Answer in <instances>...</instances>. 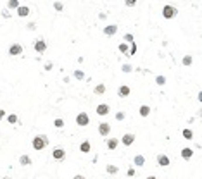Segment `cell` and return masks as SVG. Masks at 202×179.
Instances as JSON below:
<instances>
[{
    "label": "cell",
    "instance_id": "6da1fadb",
    "mask_svg": "<svg viewBox=\"0 0 202 179\" xmlns=\"http://www.w3.org/2000/svg\"><path fill=\"white\" fill-rule=\"evenodd\" d=\"M47 145H49V138H47L45 134H38V136H35V138H33V141H31V146H33L37 152L43 150Z\"/></svg>",
    "mask_w": 202,
    "mask_h": 179
},
{
    "label": "cell",
    "instance_id": "7a4b0ae2",
    "mask_svg": "<svg viewBox=\"0 0 202 179\" xmlns=\"http://www.w3.org/2000/svg\"><path fill=\"white\" fill-rule=\"evenodd\" d=\"M76 124L80 126V127H85V126L90 124V117H88V114H87V112H80V114L76 115Z\"/></svg>",
    "mask_w": 202,
    "mask_h": 179
},
{
    "label": "cell",
    "instance_id": "3957f363",
    "mask_svg": "<svg viewBox=\"0 0 202 179\" xmlns=\"http://www.w3.org/2000/svg\"><path fill=\"white\" fill-rule=\"evenodd\" d=\"M52 159L57 162H62L66 159V150L64 148H61V146H55L54 150H52Z\"/></svg>",
    "mask_w": 202,
    "mask_h": 179
},
{
    "label": "cell",
    "instance_id": "277c9868",
    "mask_svg": "<svg viewBox=\"0 0 202 179\" xmlns=\"http://www.w3.org/2000/svg\"><path fill=\"white\" fill-rule=\"evenodd\" d=\"M176 7H173V5H164L163 7V17L164 19H173L176 16Z\"/></svg>",
    "mask_w": 202,
    "mask_h": 179
},
{
    "label": "cell",
    "instance_id": "5b68a950",
    "mask_svg": "<svg viewBox=\"0 0 202 179\" xmlns=\"http://www.w3.org/2000/svg\"><path fill=\"white\" fill-rule=\"evenodd\" d=\"M33 48L37 50V54H43V52L47 50V43H45V40H37V41L33 43Z\"/></svg>",
    "mask_w": 202,
    "mask_h": 179
},
{
    "label": "cell",
    "instance_id": "8992f818",
    "mask_svg": "<svg viewBox=\"0 0 202 179\" xmlns=\"http://www.w3.org/2000/svg\"><path fill=\"white\" fill-rule=\"evenodd\" d=\"M109 133H111V124L109 122H100V124H99V134H100V136L106 138Z\"/></svg>",
    "mask_w": 202,
    "mask_h": 179
},
{
    "label": "cell",
    "instance_id": "52a82bcc",
    "mask_svg": "<svg viewBox=\"0 0 202 179\" xmlns=\"http://www.w3.org/2000/svg\"><path fill=\"white\" fill-rule=\"evenodd\" d=\"M23 54V45L21 43H12L9 47V55H21Z\"/></svg>",
    "mask_w": 202,
    "mask_h": 179
},
{
    "label": "cell",
    "instance_id": "ba28073f",
    "mask_svg": "<svg viewBox=\"0 0 202 179\" xmlns=\"http://www.w3.org/2000/svg\"><path fill=\"white\" fill-rule=\"evenodd\" d=\"M121 143L125 145V146H130V145L135 143V134L133 133H126V134H123V138H121Z\"/></svg>",
    "mask_w": 202,
    "mask_h": 179
},
{
    "label": "cell",
    "instance_id": "9c48e42d",
    "mask_svg": "<svg viewBox=\"0 0 202 179\" xmlns=\"http://www.w3.org/2000/svg\"><path fill=\"white\" fill-rule=\"evenodd\" d=\"M157 164H159L161 167H168V165L171 164V160H169V157H168V155L159 153V155H157Z\"/></svg>",
    "mask_w": 202,
    "mask_h": 179
},
{
    "label": "cell",
    "instance_id": "30bf717a",
    "mask_svg": "<svg viewBox=\"0 0 202 179\" xmlns=\"http://www.w3.org/2000/svg\"><path fill=\"white\" fill-rule=\"evenodd\" d=\"M95 110H97V114H99V115H107V114H109V110H111V107L107 105V103H99Z\"/></svg>",
    "mask_w": 202,
    "mask_h": 179
},
{
    "label": "cell",
    "instance_id": "8fae6325",
    "mask_svg": "<svg viewBox=\"0 0 202 179\" xmlns=\"http://www.w3.org/2000/svg\"><path fill=\"white\" fill-rule=\"evenodd\" d=\"M118 33V26L116 24H111V26H106L104 28V35L106 36H114Z\"/></svg>",
    "mask_w": 202,
    "mask_h": 179
},
{
    "label": "cell",
    "instance_id": "7c38bea8",
    "mask_svg": "<svg viewBox=\"0 0 202 179\" xmlns=\"http://www.w3.org/2000/svg\"><path fill=\"white\" fill-rule=\"evenodd\" d=\"M18 16L19 17H28V16H30V7H28V5H19Z\"/></svg>",
    "mask_w": 202,
    "mask_h": 179
},
{
    "label": "cell",
    "instance_id": "4fadbf2b",
    "mask_svg": "<svg viewBox=\"0 0 202 179\" xmlns=\"http://www.w3.org/2000/svg\"><path fill=\"white\" fill-rule=\"evenodd\" d=\"M130 93H131V90H130V86H126V85H123V86L118 88V95H119V96H128Z\"/></svg>",
    "mask_w": 202,
    "mask_h": 179
},
{
    "label": "cell",
    "instance_id": "5bb4252c",
    "mask_svg": "<svg viewBox=\"0 0 202 179\" xmlns=\"http://www.w3.org/2000/svg\"><path fill=\"white\" fill-rule=\"evenodd\" d=\"M182 157H183L185 160H190V159L194 157V150H192V148H188V146L183 148V150H182Z\"/></svg>",
    "mask_w": 202,
    "mask_h": 179
},
{
    "label": "cell",
    "instance_id": "9a60e30c",
    "mask_svg": "<svg viewBox=\"0 0 202 179\" xmlns=\"http://www.w3.org/2000/svg\"><path fill=\"white\" fill-rule=\"evenodd\" d=\"M118 145H119V140H118V138H109V140H107V148H109V150H116Z\"/></svg>",
    "mask_w": 202,
    "mask_h": 179
},
{
    "label": "cell",
    "instance_id": "2e32d148",
    "mask_svg": "<svg viewBox=\"0 0 202 179\" xmlns=\"http://www.w3.org/2000/svg\"><path fill=\"white\" fill-rule=\"evenodd\" d=\"M106 172H109V174H112V176H114V174H118V172H119V169H118V165L107 164V165H106Z\"/></svg>",
    "mask_w": 202,
    "mask_h": 179
},
{
    "label": "cell",
    "instance_id": "e0dca14e",
    "mask_svg": "<svg viewBox=\"0 0 202 179\" xmlns=\"http://www.w3.org/2000/svg\"><path fill=\"white\" fill-rule=\"evenodd\" d=\"M93 93H95V95H104V93H106V85H104V83L97 85L95 90H93Z\"/></svg>",
    "mask_w": 202,
    "mask_h": 179
},
{
    "label": "cell",
    "instance_id": "ac0fdd59",
    "mask_svg": "<svg viewBox=\"0 0 202 179\" xmlns=\"http://www.w3.org/2000/svg\"><path fill=\"white\" fill-rule=\"evenodd\" d=\"M19 164H21V165H31L30 155H21V157H19Z\"/></svg>",
    "mask_w": 202,
    "mask_h": 179
},
{
    "label": "cell",
    "instance_id": "d6986e66",
    "mask_svg": "<svg viewBox=\"0 0 202 179\" xmlns=\"http://www.w3.org/2000/svg\"><path fill=\"white\" fill-rule=\"evenodd\" d=\"M80 150H81L83 153H88V152L92 150V145H90V141H83V143H81V146H80Z\"/></svg>",
    "mask_w": 202,
    "mask_h": 179
},
{
    "label": "cell",
    "instance_id": "ffe728a7",
    "mask_svg": "<svg viewBox=\"0 0 202 179\" xmlns=\"http://www.w3.org/2000/svg\"><path fill=\"white\" fill-rule=\"evenodd\" d=\"M133 160H135V165L142 167V165L145 164V157H144V155H135V159H133Z\"/></svg>",
    "mask_w": 202,
    "mask_h": 179
},
{
    "label": "cell",
    "instance_id": "44dd1931",
    "mask_svg": "<svg viewBox=\"0 0 202 179\" xmlns=\"http://www.w3.org/2000/svg\"><path fill=\"white\" fill-rule=\"evenodd\" d=\"M138 112H140L142 117H149V114H150V107H149V105H142Z\"/></svg>",
    "mask_w": 202,
    "mask_h": 179
},
{
    "label": "cell",
    "instance_id": "7402d4cb",
    "mask_svg": "<svg viewBox=\"0 0 202 179\" xmlns=\"http://www.w3.org/2000/svg\"><path fill=\"white\" fill-rule=\"evenodd\" d=\"M19 5H21L19 0H9V2H7V9H18Z\"/></svg>",
    "mask_w": 202,
    "mask_h": 179
},
{
    "label": "cell",
    "instance_id": "603a6c76",
    "mask_svg": "<svg viewBox=\"0 0 202 179\" xmlns=\"http://www.w3.org/2000/svg\"><path fill=\"white\" fill-rule=\"evenodd\" d=\"M192 62H194L192 55H185L183 59H182V64H183V66H192Z\"/></svg>",
    "mask_w": 202,
    "mask_h": 179
},
{
    "label": "cell",
    "instance_id": "cb8c5ba5",
    "mask_svg": "<svg viewBox=\"0 0 202 179\" xmlns=\"http://www.w3.org/2000/svg\"><path fill=\"white\" fill-rule=\"evenodd\" d=\"M52 7H54L57 12H62V10H64V3H62V2H54Z\"/></svg>",
    "mask_w": 202,
    "mask_h": 179
},
{
    "label": "cell",
    "instance_id": "d4e9b609",
    "mask_svg": "<svg viewBox=\"0 0 202 179\" xmlns=\"http://www.w3.org/2000/svg\"><path fill=\"white\" fill-rule=\"evenodd\" d=\"M7 122H9V124H16V122H18V115H16V114H9V115H7Z\"/></svg>",
    "mask_w": 202,
    "mask_h": 179
},
{
    "label": "cell",
    "instance_id": "484cf974",
    "mask_svg": "<svg viewBox=\"0 0 202 179\" xmlns=\"http://www.w3.org/2000/svg\"><path fill=\"white\" fill-rule=\"evenodd\" d=\"M118 48H119V52H121V54H128V43H125V41H123V43H119V47H118Z\"/></svg>",
    "mask_w": 202,
    "mask_h": 179
},
{
    "label": "cell",
    "instance_id": "4316f807",
    "mask_svg": "<svg viewBox=\"0 0 202 179\" xmlns=\"http://www.w3.org/2000/svg\"><path fill=\"white\" fill-rule=\"evenodd\" d=\"M183 138L185 140H192V138H194V133H192L190 129H183Z\"/></svg>",
    "mask_w": 202,
    "mask_h": 179
},
{
    "label": "cell",
    "instance_id": "83f0119b",
    "mask_svg": "<svg viewBox=\"0 0 202 179\" xmlns=\"http://www.w3.org/2000/svg\"><path fill=\"white\" fill-rule=\"evenodd\" d=\"M125 43H135V38H133L131 33H126V35H125Z\"/></svg>",
    "mask_w": 202,
    "mask_h": 179
},
{
    "label": "cell",
    "instance_id": "f1b7e54d",
    "mask_svg": "<svg viewBox=\"0 0 202 179\" xmlns=\"http://www.w3.org/2000/svg\"><path fill=\"white\" fill-rule=\"evenodd\" d=\"M156 83H157L159 86H163V85H166V78L164 76H157V78H156Z\"/></svg>",
    "mask_w": 202,
    "mask_h": 179
},
{
    "label": "cell",
    "instance_id": "f546056e",
    "mask_svg": "<svg viewBox=\"0 0 202 179\" xmlns=\"http://www.w3.org/2000/svg\"><path fill=\"white\" fill-rule=\"evenodd\" d=\"M126 117V114L123 112V110H119V112H116V121H123Z\"/></svg>",
    "mask_w": 202,
    "mask_h": 179
},
{
    "label": "cell",
    "instance_id": "4dcf8cb0",
    "mask_svg": "<svg viewBox=\"0 0 202 179\" xmlns=\"http://www.w3.org/2000/svg\"><path fill=\"white\" fill-rule=\"evenodd\" d=\"M76 79H85V72L83 71H74V74H73Z\"/></svg>",
    "mask_w": 202,
    "mask_h": 179
},
{
    "label": "cell",
    "instance_id": "1f68e13d",
    "mask_svg": "<svg viewBox=\"0 0 202 179\" xmlns=\"http://www.w3.org/2000/svg\"><path fill=\"white\" fill-rule=\"evenodd\" d=\"M135 54H137V43H131L130 50H128V55H135Z\"/></svg>",
    "mask_w": 202,
    "mask_h": 179
},
{
    "label": "cell",
    "instance_id": "d6a6232c",
    "mask_svg": "<svg viewBox=\"0 0 202 179\" xmlns=\"http://www.w3.org/2000/svg\"><path fill=\"white\" fill-rule=\"evenodd\" d=\"M54 126H55V127H62V126H64V119H61V117H57V119H55V121H54Z\"/></svg>",
    "mask_w": 202,
    "mask_h": 179
},
{
    "label": "cell",
    "instance_id": "836d02e7",
    "mask_svg": "<svg viewBox=\"0 0 202 179\" xmlns=\"http://www.w3.org/2000/svg\"><path fill=\"white\" fill-rule=\"evenodd\" d=\"M131 69H133L131 64H123V67H121V71L123 72H131Z\"/></svg>",
    "mask_w": 202,
    "mask_h": 179
},
{
    "label": "cell",
    "instance_id": "e575fe53",
    "mask_svg": "<svg viewBox=\"0 0 202 179\" xmlns=\"http://www.w3.org/2000/svg\"><path fill=\"white\" fill-rule=\"evenodd\" d=\"M2 17L9 19L11 17V10H9V9H4V10H2Z\"/></svg>",
    "mask_w": 202,
    "mask_h": 179
},
{
    "label": "cell",
    "instance_id": "d590c367",
    "mask_svg": "<svg viewBox=\"0 0 202 179\" xmlns=\"http://www.w3.org/2000/svg\"><path fill=\"white\" fill-rule=\"evenodd\" d=\"M126 174H128L130 178H133V176H135V169H133V167H130V169H128V172H126Z\"/></svg>",
    "mask_w": 202,
    "mask_h": 179
},
{
    "label": "cell",
    "instance_id": "8d00e7d4",
    "mask_svg": "<svg viewBox=\"0 0 202 179\" xmlns=\"http://www.w3.org/2000/svg\"><path fill=\"white\" fill-rule=\"evenodd\" d=\"M52 67H54V64H52V62H47V64H45V71H50Z\"/></svg>",
    "mask_w": 202,
    "mask_h": 179
},
{
    "label": "cell",
    "instance_id": "74e56055",
    "mask_svg": "<svg viewBox=\"0 0 202 179\" xmlns=\"http://www.w3.org/2000/svg\"><path fill=\"white\" fill-rule=\"evenodd\" d=\"M35 28H37V24H35V22H30V24H28V29H35Z\"/></svg>",
    "mask_w": 202,
    "mask_h": 179
},
{
    "label": "cell",
    "instance_id": "f35d334b",
    "mask_svg": "<svg viewBox=\"0 0 202 179\" xmlns=\"http://www.w3.org/2000/svg\"><path fill=\"white\" fill-rule=\"evenodd\" d=\"M137 3V0H126V5H135Z\"/></svg>",
    "mask_w": 202,
    "mask_h": 179
},
{
    "label": "cell",
    "instance_id": "ab89813d",
    "mask_svg": "<svg viewBox=\"0 0 202 179\" xmlns=\"http://www.w3.org/2000/svg\"><path fill=\"white\" fill-rule=\"evenodd\" d=\"M73 179H87V178H85V176H81V174H76Z\"/></svg>",
    "mask_w": 202,
    "mask_h": 179
},
{
    "label": "cell",
    "instance_id": "60d3db41",
    "mask_svg": "<svg viewBox=\"0 0 202 179\" xmlns=\"http://www.w3.org/2000/svg\"><path fill=\"white\" fill-rule=\"evenodd\" d=\"M2 117H5V110H4V108H0V119H2Z\"/></svg>",
    "mask_w": 202,
    "mask_h": 179
},
{
    "label": "cell",
    "instance_id": "b9f144b4",
    "mask_svg": "<svg viewBox=\"0 0 202 179\" xmlns=\"http://www.w3.org/2000/svg\"><path fill=\"white\" fill-rule=\"evenodd\" d=\"M147 179H157V178H156V176H149Z\"/></svg>",
    "mask_w": 202,
    "mask_h": 179
},
{
    "label": "cell",
    "instance_id": "7bdbcfd3",
    "mask_svg": "<svg viewBox=\"0 0 202 179\" xmlns=\"http://www.w3.org/2000/svg\"><path fill=\"white\" fill-rule=\"evenodd\" d=\"M4 179H11V178H7V176H5V178H4Z\"/></svg>",
    "mask_w": 202,
    "mask_h": 179
}]
</instances>
